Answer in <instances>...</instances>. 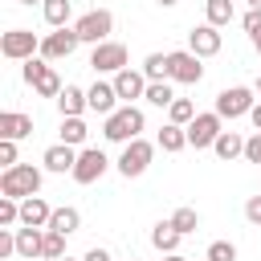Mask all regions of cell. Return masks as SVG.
Masks as SVG:
<instances>
[{
    "label": "cell",
    "mask_w": 261,
    "mask_h": 261,
    "mask_svg": "<svg viewBox=\"0 0 261 261\" xmlns=\"http://www.w3.org/2000/svg\"><path fill=\"white\" fill-rule=\"evenodd\" d=\"M143 126H147V118H143V110L139 106H118L110 118H102V135L110 139V143H135V139H143Z\"/></svg>",
    "instance_id": "cell-1"
},
{
    "label": "cell",
    "mask_w": 261,
    "mask_h": 261,
    "mask_svg": "<svg viewBox=\"0 0 261 261\" xmlns=\"http://www.w3.org/2000/svg\"><path fill=\"white\" fill-rule=\"evenodd\" d=\"M0 196H12V200L41 196V167H33V163H16V167L0 171Z\"/></svg>",
    "instance_id": "cell-2"
},
{
    "label": "cell",
    "mask_w": 261,
    "mask_h": 261,
    "mask_svg": "<svg viewBox=\"0 0 261 261\" xmlns=\"http://www.w3.org/2000/svg\"><path fill=\"white\" fill-rule=\"evenodd\" d=\"M20 77H24L41 98H53V102H57V98H61V90H65V86H61V77H57V69H53L45 57H29V61L20 65Z\"/></svg>",
    "instance_id": "cell-3"
},
{
    "label": "cell",
    "mask_w": 261,
    "mask_h": 261,
    "mask_svg": "<svg viewBox=\"0 0 261 261\" xmlns=\"http://www.w3.org/2000/svg\"><path fill=\"white\" fill-rule=\"evenodd\" d=\"M73 29H77L82 45H102V41H110V33H114V16H110V8H90L86 16L73 20Z\"/></svg>",
    "instance_id": "cell-4"
},
{
    "label": "cell",
    "mask_w": 261,
    "mask_h": 261,
    "mask_svg": "<svg viewBox=\"0 0 261 261\" xmlns=\"http://www.w3.org/2000/svg\"><path fill=\"white\" fill-rule=\"evenodd\" d=\"M253 106H257V98H253L249 86H224V90L216 94V106H212V110H216L220 118L232 122V118H249Z\"/></svg>",
    "instance_id": "cell-5"
},
{
    "label": "cell",
    "mask_w": 261,
    "mask_h": 261,
    "mask_svg": "<svg viewBox=\"0 0 261 261\" xmlns=\"http://www.w3.org/2000/svg\"><path fill=\"white\" fill-rule=\"evenodd\" d=\"M151 159H155V143H147V139H135V143H126L122 147V155H118V175L122 179H139L147 167H151Z\"/></svg>",
    "instance_id": "cell-6"
},
{
    "label": "cell",
    "mask_w": 261,
    "mask_h": 261,
    "mask_svg": "<svg viewBox=\"0 0 261 261\" xmlns=\"http://www.w3.org/2000/svg\"><path fill=\"white\" fill-rule=\"evenodd\" d=\"M0 53H4L8 61H29V57L41 53V37H37L33 29H8V33L0 37Z\"/></svg>",
    "instance_id": "cell-7"
},
{
    "label": "cell",
    "mask_w": 261,
    "mask_h": 261,
    "mask_svg": "<svg viewBox=\"0 0 261 261\" xmlns=\"http://www.w3.org/2000/svg\"><path fill=\"white\" fill-rule=\"evenodd\" d=\"M220 130H224V118L216 114V110H204V114H196L192 122H188V147H212L216 139H220Z\"/></svg>",
    "instance_id": "cell-8"
},
{
    "label": "cell",
    "mask_w": 261,
    "mask_h": 261,
    "mask_svg": "<svg viewBox=\"0 0 261 261\" xmlns=\"http://www.w3.org/2000/svg\"><path fill=\"white\" fill-rule=\"evenodd\" d=\"M77 45H82L77 29H73V24H65V29H53V33H45V37H41V57H45V61H61V57H69Z\"/></svg>",
    "instance_id": "cell-9"
},
{
    "label": "cell",
    "mask_w": 261,
    "mask_h": 261,
    "mask_svg": "<svg viewBox=\"0 0 261 261\" xmlns=\"http://www.w3.org/2000/svg\"><path fill=\"white\" fill-rule=\"evenodd\" d=\"M90 69H94V73H122V69H126V45H122V41H102V45H94Z\"/></svg>",
    "instance_id": "cell-10"
},
{
    "label": "cell",
    "mask_w": 261,
    "mask_h": 261,
    "mask_svg": "<svg viewBox=\"0 0 261 261\" xmlns=\"http://www.w3.org/2000/svg\"><path fill=\"white\" fill-rule=\"evenodd\" d=\"M106 167H110V159L98 151V147H82L77 151V163H73V184H98L102 175H106Z\"/></svg>",
    "instance_id": "cell-11"
},
{
    "label": "cell",
    "mask_w": 261,
    "mask_h": 261,
    "mask_svg": "<svg viewBox=\"0 0 261 261\" xmlns=\"http://www.w3.org/2000/svg\"><path fill=\"white\" fill-rule=\"evenodd\" d=\"M110 82H114V94H118L122 106H135V98H147V86H151V82L143 77V69H130V65H126L122 73H114Z\"/></svg>",
    "instance_id": "cell-12"
},
{
    "label": "cell",
    "mask_w": 261,
    "mask_h": 261,
    "mask_svg": "<svg viewBox=\"0 0 261 261\" xmlns=\"http://www.w3.org/2000/svg\"><path fill=\"white\" fill-rule=\"evenodd\" d=\"M167 57H171V82L196 86V82L204 77V65H200V57H196L192 49H175V53H167Z\"/></svg>",
    "instance_id": "cell-13"
},
{
    "label": "cell",
    "mask_w": 261,
    "mask_h": 261,
    "mask_svg": "<svg viewBox=\"0 0 261 261\" xmlns=\"http://www.w3.org/2000/svg\"><path fill=\"white\" fill-rule=\"evenodd\" d=\"M220 45H224V37H220V29H212L208 20H204V24H196V29L188 33V49H192L200 61H204V57H216V53H220Z\"/></svg>",
    "instance_id": "cell-14"
},
{
    "label": "cell",
    "mask_w": 261,
    "mask_h": 261,
    "mask_svg": "<svg viewBox=\"0 0 261 261\" xmlns=\"http://www.w3.org/2000/svg\"><path fill=\"white\" fill-rule=\"evenodd\" d=\"M45 171L53 175H73V163H77V147H65V143H53L45 155H41Z\"/></svg>",
    "instance_id": "cell-15"
},
{
    "label": "cell",
    "mask_w": 261,
    "mask_h": 261,
    "mask_svg": "<svg viewBox=\"0 0 261 261\" xmlns=\"http://www.w3.org/2000/svg\"><path fill=\"white\" fill-rule=\"evenodd\" d=\"M49 220H53V208H49L45 196L20 200V224H24V228H49Z\"/></svg>",
    "instance_id": "cell-16"
},
{
    "label": "cell",
    "mask_w": 261,
    "mask_h": 261,
    "mask_svg": "<svg viewBox=\"0 0 261 261\" xmlns=\"http://www.w3.org/2000/svg\"><path fill=\"white\" fill-rule=\"evenodd\" d=\"M86 98H90V110H94V114H102V118H110V114L118 110V94H114V82H94V86L86 90Z\"/></svg>",
    "instance_id": "cell-17"
},
{
    "label": "cell",
    "mask_w": 261,
    "mask_h": 261,
    "mask_svg": "<svg viewBox=\"0 0 261 261\" xmlns=\"http://www.w3.org/2000/svg\"><path fill=\"white\" fill-rule=\"evenodd\" d=\"M29 135H33V114H20V110H4V114H0V139L20 143V139H29Z\"/></svg>",
    "instance_id": "cell-18"
},
{
    "label": "cell",
    "mask_w": 261,
    "mask_h": 261,
    "mask_svg": "<svg viewBox=\"0 0 261 261\" xmlns=\"http://www.w3.org/2000/svg\"><path fill=\"white\" fill-rule=\"evenodd\" d=\"M57 110H61V118H82V114L90 110L86 90H82V86H65V90H61V98H57Z\"/></svg>",
    "instance_id": "cell-19"
},
{
    "label": "cell",
    "mask_w": 261,
    "mask_h": 261,
    "mask_svg": "<svg viewBox=\"0 0 261 261\" xmlns=\"http://www.w3.org/2000/svg\"><path fill=\"white\" fill-rule=\"evenodd\" d=\"M41 245H45V228H16V257L24 261H41Z\"/></svg>",
    "instance_id": "cell-20"
},
{
    "label": "cell",
    "mask_w": 261,
    "mask_h": 261,
    "mask_svg": "<svg viewBox=\"0 0 261 261\" xmlns=\"http://www.w3.org/2000/svg\"><path fill=\"white\" fill-rule=\"evenodd\" d=\"M212 151H216V159H224V163L245 159V135H237V130H220V139L212 143Z\"/></svg>",
    "instance_id": "cell-21"
},
{
    "label": "cell",
    "mask_w": 261,
    "mask_h": 261,
    "mask_svg": "<svg viewBox=\"0 0 261 261\" xmlns=\"http://www.w3.org/2000/svg\"><path fill=\"white\" fill-rule=\"evenodd\" d=\"M179 241H184V237L175 232V224H171V220H159V224L151 228V245H155V249H159L163 257L179 253Z\"/></svg>",
    "instance_id": "cell-22"
},
{
    "label": "cell",
    "mask_w": 261,
    "mask_h": 261,
    "mask_svg": "<svg viewBox=\"0 0 261 261\" xmlns=\"http://www.w3.org/2000/svg\"><path fill=\"white\" fill-rule=\"evenodd\" d=\"M139 69H143L147 82H171V57L167 53H147Z\"/></svg>",
    "instance_id": "cell-23"
},
{
    "label": "cell",
    "mask_w": 261,
    "mask_h": 261,
    "mask_svg": "<svg viewBox=\"0 0 261 261\" xmlns=\"http://www.w3.org/2000/svg\"><path fill=\"white\" fill-rule=\"evenodd\" d=\"M155 147H159V151H167V155L184 151V147H188V126H175V122L159 126V139H155Z\"/></svg>",
    "instance_id": "cell-24"
},
{
    "label": "cell",
    "mask_w": 261,
    "mask_h": 261,
    "mask_svg": "<svg viewBox=\"0 0 261 261\" xmlns=\"http://www.w3.org/2000/svg\"><path fill=\"white\" fill-rule=\"evenodd\" d=\"M49 228H53V232H61V237H69V232H77V228H82V212H77V208H69V204H65V208H53Z\"/></svg>",
    "instance_id": "cell-25"
},
{
    "label": "cell",
    "mask_w": 261,
    "mask_h": 261,
    "mask_svg": "<svg viewBox=\"0 0 261 261\" xmlns=\"http://www.w3.org/2000/svg\"><path fill=\"white\" fill-rule=\"evenodd\" d=\"M41 12H45V24L65 29V24H69V16H73V0H45V4H41Z\"/></svg>",
    "instance_id": "cell-26"
},
{
    "label": "cell",
    "mask_w": 261,
    "mask_h": 261,
    "mask_svg": "<svg viewBox=\"0 0 261 261\" xmlns=\"http://www.w3.org/2000/svg\"><path fill=\"white\" fill-rule=\"evenodd\" d=\"M86 135H90V126H86V118H61V143L65 147H86Z\"/></svg>",
    "instance_id": "cell-27"
},
{
    "label": "cell",
    "mask_w": 261,
    "mask_h": 261,
    "mask_svg": "<svg viewBox=\"0 0 261 261\" xmlns=\"http://www.w3.org/2000/svg\"><path fill=\"white\" fill-rule=\"evenodd\" d=\"M204 16H208L212 29H224L237 16V8H232V0H204Z\"/></svg>",
    "instance_id": "cell-28"
},
{
    "label": "cell",
    "mask_w": 261,
    "mask_h": 261,
    "mask_svg": "<svg viewBox=\"0 0 261 261\" xmlns=\"http://www.w3.org/2000/svg\"><path fill=\"white\" fill-rule=\"evenodd\" d=\"M167 220L175 224V232H179V237H188V232H196V228H200V212H196V208H188V204H184V208H175Z\"/></svg>",
    "instance_id": "cell-29"
},
{
    "label": "cell",
    "mask_w": 261,
    "mask_h": 261,
    "mask_svg": "<svg viewBox=\"0 0 261 261\" xmlns=\"http://www.w3.org/2000/svg\"><path fill=\"white\" fill-rule=\"evenodd\" d=\"M65 257V237L45 228V245H41V261H61Z\"/></svg>",
    "instance_id": "cell-30"
},
{
    "label": "cell",
    "mask_w": 261,
    "mask_h": 261,
    "mask_svg": "<svg viewBox=\"0 0 261 261\" xmlns=\"http://www.w3.org/2000/svg\"><path fill=\"white\" fill-rule=\"evenodd\" d=\"M171 86H175V82H151V86H147V102H151V106H171V102H175V90H171Z\"/></svg>",
    "instance_id": "cell-31"
},
{
    "label": "cell",
    "mask_w": 261,
    "mask_h": 261,
    "mask_svg": "<svg viewBox=\"0 0 261 261\" xmlns=\"http://www.w3.org/2000/svg\"><path fill=\"white\" fill-rule=\"evenodd\" d=\"M167 118H171L175 126H188V122L196 118V106H192V98H175V102L167 106Z\"/></svg>",
    "instance_id": "cell-32"
},
{
    "label": "cell",
    "mask_w": 261,
    "mask_h": 261,
    "mask_svg": "<svg viewBox=\"0 0 261 261\" xmlns=\"http://www.w3.org/2000/svg\"><path fill=\"white\" fill-rule=\"evenodd\" d=\"M12 224H20V200L0 196V228H12Z\"/></svg>",
    "instance_id": "cell-33"
},
{
    "label": "cell",
    "mask_w": 261,
    "mask_h": 261,
    "mask_svg": "<svg viewBox=\"0 0 261 261\" xmlns=\"http://www.w3.org/2000/svg\"><path fill=\"white\" fill-rule=\"evenodd\" d=\"M204 257H208V261H237V245H232V241H212Z\"/></svg>",
    "instance_id": "cell-34"
},
{
    "label": "cell",
    "mask_w": 261,
    "mask_h": 261,
    "mask_svg": "<svg viewBox=\"0 0 261 261\" xmlns=\"http://www.w3.org/2000/svg\"><path fill=\"white\" fill-rule=\"evenodd\" d=\"M0 167H4V171L16 167V143H12V139H0Z\"/></svg>",
    "instance_id": "cell-35"
},
{
    "label": "cell",
    "mask_w": 261,
    "mask_h": 261,
    "mask_svg": "<svg viewBox=\"0 0 261 261\" xmlns=\"http://www.w3.org/2000/svg\"><path fill=\"white\" fill-rule=\"evenodd\" d=\"M245 220H249V224H257V228H261V192H257V196H249V200H245Z\"/></svg>",
    "instance_id": "cell-36"
},
{
    "label": "cell",
    "mask_w": 261,
    "mask_h": 261,
    "mask_svg": "<svg viewBox=\"0 0 261 261\" xmlns=\"http://www.w3.org/2000/svg\"><path fill=\"white\" fill-rule=\"evenodd\" d=\"M245 159H249V163H257V167H261V130H257V135H249V139H245Z\"/></svg>",
    "instance_id": "cell-37"
},
{
    "label": "cell",
    "mask_w": 261,
    "mask_h": 261,
    "mask_svg": "<svg viewBox=\"0 0 261 261\" xmlns=\"http://www.w3.org/2000/svg\"><path fill=\"white\" fill-rule=\"evenodd\" d=\"M16 253V228H0V257Z\"/></svg>",
    "instance_id": "cell-38"
},
{
    "label": "cell",
    "mask_w": 261,
    "mask_h": 261,
    "mask_svg": "<svg viewBox=\"0 0 261 261\" xmlns=\"http://www.w3.org/2000/svg\"><path fill=\"white\" fill-rule=\"evenodd\" d=\"M241 24H245V33H249V37H257V33H261V8H249Z\"/></svg>",
    "instance_id": "cell-39"
},
{
    "label": "cell",
    "mask_w": 261,
    "mask_h": 261,
    "mask_svg": "<svg viewBox=\"0 0 261 261\" xmlns=\"http://www.w3.org/2000/svg\"><path fill=\"white\" fill-rule=\"evenodd\" d=\"M82 261H110V253H106V249H98V245H94V249H86V257H82Z\"/></svg>",
    "instance_id": "cell-40"
},
{
    "label": "cell",
    "mask_w": 261,
    "mask_h": 261,
    "mask_svg": "<svg viewBox=\"0 0 261 261\" xmlns=\"http://www.w3.org/2000/svg\"><path fill=\"white\" fill-rule=\"evenodd\" d=\"M249 122H253V130H261V102L249 110Z\"/></svg>",
    "instance_id": "cell-41"
},
{
    "label": "cell",
    "mask_w": 261,
    "mask_h": 261,
    "mask_svg": "<svg viewBox=\"0 0 261 261\" xmlns=\"http://www.w3.org/2000/svg\"><path fill=\"white\" fill-rule=\"evenodd\" d=\"M155 4H159V8H171V4H179V0H155Z\"/></svg>",
    "instance_id": "cell-42"
},
{
    "label": "cell",
    "mask_w": 261,
    "mask_h": 261,
    "mask_svg": "<svg viewBox=\"0 0 261 261\" xmlns=\"http://www.w3.org/2000/svg\"><path fill=\"white\" fill-rule=\"evenodd\" d=\"M253 49H257V53H261V33H257V37H253Z\"/></svg>",
    "instance_id": "cell-43"
},
{
    "label": "cell",
    "mask_w": 261,
    "mask_h": 261,
    "mask_svg": "<svg viewBox=\"0 0 261 261\" xmlns=\"http://www.w3.org/2000/svg\"><path fill=\"white\" fill-rule=\"evenodd\" d=\"M163 261H188V257H179V253H171V257H163Z\"/></svg>",
    "instance_id": "cell-44"
},
{
    "label": "cell",
    "mask_w": 261,
    "mask_h": 261,
    "mask_svg": "<svg viewBox=\"0 0 261 261\" xmlns=\"http://www.w3.org/2000/svg\"><path fill=\"white\" fill-rule=\"evenodd\" d=\"M249 8H261V0H249Z\"/></svg>",
    "instance_id": "cell-45"
},
{
    "label": "cell",
    "mask_w": 261,
    "mask_h": 261,
    "mask_svg": "<svg viewBox=\"0 0 261 261\" xmlns=\"http://www.w3.org/2000/svg\"><path fill=\"white\" fill-rule=\"evenodd\" d=\"M20 4H45V0H20Z\"/></svg>",
    "instance_id": "cell-46"
},
{
    "label": "cell",
    "mask_w": 261,
    "mask_h": 261,
    "mask_svg": "<svg viewBox=\"0 0 261 261\" xmlns=\"http://www.w3.org/2000/svg\"><path fill=\"white\" fill-rule=\"evenodd\" d=\"M257 94H261V77H257Z\"/></svg>",
    "instance_id": "cell-47"
},
{
    "label": "cell",
    "mask_w": 261,
    "mask_h": 261,
    "mask_svg": "<svg viewBox=\"0 0 261 261\" xmlns=\"http://www.w3.org/2000/svg\"><path fill=\"white\" fill-rule=\"evenodd\" d=\"M61 261H73V257H61Z\"/></svg>",
    "instance_id": "cell-48"
},
{
    "label": "cell",
    "mask_w": 261,
    "mask_h": 261,
    "mask_svg": "<svg viewBox=\"0 0 261 261\" xmlns=\"http://www.w3.org/2000/svg\"><path fill=\"white\" fill-rule=\"evenodd\" d=\"M130 261H139V257H130Z\"/></svg>",
    "instance_id": "cell-49"
},
{
    "label": "cell",
    "mask_w": 261,
    "mask_h": 261,
    "mask_svg": "<svg viewBox=\"0 0 261 261\" xmlns=\"http://www.w3.org/2000/svg\"><path fill=\"white\" fill-rule=\"evenodd\" d=\"M204 261H208V257H204Z\"/></svg>",
    "instance_id": "cell-50"
}]
</instances>
